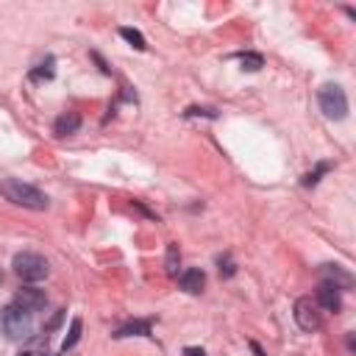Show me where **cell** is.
<instances>
[{"label":"cell","instance_id":"1","mask_svg":"<svg viewBox=\"0 0 356 356\" xmlns=\"http://www.w3.org/2000/svg\"><path fill=\"white\" fill-rule=\"evenodd\" d=\"M0 192H3L11 203H17V206L36 209V211L47 209V195H44V192H39L36 186H31V184L19 181V178H6V181L0 184Z\"/></svg>","mask_w":356,"mask_h":356},{"label":"cell","instance_id":"2","mask_svg":"<svg viewBox=\"0 0 356 356\" xmlns=\"http://www.w3.org/2000/svg\"><path fill=\"white\" fill-rule=\"evenodd\" d=\"M0 325L8 334V339H28L31 331H33V314L19 309L17 303H8L0 312Z\"/></svg>","mask_w":356,"mask_h":356},{"label":"cell","instance_id":"3","mask_svg":"<svg viewBox=\"0 0 356 356\" xmlns=\"http://www.w3.org/2000/svg\"><path fill=\"white\" fill-rule=\"evenodd\" d=\"M317 103H320V111H323L328 120H345V117H348V97H345L342 86H337V83L320 86Z\"/></svg>","mask_w":356,"mask_h":356},{"label":"cell","instance_id":"4","mask_svg":"<svg viewBox=\"0 0 356 356\" xmlns=\"http://www.w3.org/2000/svg\"><path fill=\"white\" fill-rule=\"evenodd\" d=\"M11 267H14V273H17L22 281H31V284H33V281H42V278L50 273L47 259L39 256V253H31V250L17 253L14 261H11Z\"/></svg>","mask_w":356,"mask_h":356},{"label":"cell","instance_id":"5","mask_svg":"<svg viewBox=\"0 0 356 356\" xmlns=\"http://www.w3.org/2000/svg\"><path fill=\"white\" fill-rule=\"evenodd\" d=\"M295 323H298L303 331H317V328H320L317 306H314L309 298H298V300H295Z\"/></svg>","mask_w":356,"mask_h":356},{"label":"cell","instance_id":"6","mask_svg":"<svg viewBox=\"0 0 356 356\" xmlns=\"http://www.w3.org/2000/svg\"><path fill=\"white\" fill-rule=\"evenodd\" d=\"M14 303H17L19 309H25V312L33 314V312H39V309L47 306V295H44L42 289H36V286H22V289H17Z\"/></svg>","mask_w":356,"mask_h":356},{"label":"cell","instance_id":"7","mask_svg":"<svg viewBox=\"0 0 356 356\" xmlns=\"http://www.w3.org/2000/svg\"><path fill=\"white\" fill-rule=\"evenodd\" d=\"M317 306H320V309H325V312H331V314H337V312L342 309V298H339V289H337L334 284L323 281V284L317 286Z\"/></svg>","mask_w":356,"mask_h":356},{"label":"cell","instance_id":"8","mask_svg":"<svg viewBox=\"0 0 356 356\" xmlns=\"http://www.w3.org/2000/svg\"><path fill=\"white\" fill-rule=\"evenodd\" d=\"M178 284H181L184 292L197 295V292H203V286H206V273H203L200 267H189V270H184V273L178 275Z\"/></svg>","mask_w":356,"mask_h":356},{"label":"cell","instance_id":"9","mask_svg":"<svg viewBox=\"0 0 356 356\" xmlns=\"http://www.w3.org/2000/svg\"><path fill=\"white\" fill-rule=\"evenodd\" d=\"M320 273H323V281L334 284L337 289H348V286L353 284L350 273H345V270H342L339 264H323V267H320Z\"/></svg>","mask_w":356,"mask_h":356},{"label":"cell","instance_id":"10","mask_svg":"<svg viewBox=\"0 0 356 356\" xmlns=\"http://www.w3.org/2000/svg\"><path fill=\"white\" fill-rule=\"evenodd\" d=\"M81 128V114L78 111H67V114H61L56 122H53V134L56 136H70V134H75Z\"/></svg>","mask_w":356,"mask_h":356},{"label":"cell","instance_id":"11","mask_svg":"<svg viewBox=\"0 0 356 356\" xmlns=\"http://www.w3.org/2000/svg\"><path fill=\"white\" fill-rule=\"evenodd\" d=\"M114 337H117V339H122V337H150V323H147V320H134V323L117 328Z\"/></svg>","mask_w":356,"mask_h":356},{"label":"cell","instance_id":"12","mask_svg":"<svg viewBox=\"0 0 356 356\" xmlns=\"http://www.w3.org/2000/svg\"><path fill=\"white\" fill-rule=\"evenodd\" d=\"M120 36L125 39V42H131V47H136V50H145L147 44H145V36L139 33V31H134V28H120Z\"/></svg>","mask_w":356,"mask_h":356},{"label":"cell","instance_id":"13","mask_svg":"<svg viewBox=\"0 0 356 356\" xmlns=\"http://www.w3.org/2000/svg\"><path fill=\"white\" fill-rule=\"evenodd\" d=\"M178 245H167V259H164V267H167V275H178Z\"/></svg>","mask_w":356,"mask_h":356},{"label":"cell","instance_id":"14","mask_svg":"<svg viewBox=\"0 0 356 356\" xmlns=\"http://www.w3.org/2000/svg\"><path fill=\"white\" fill-rule=\"evenodd\" d=\"M239 61H242V67H245V70H250V72H256V70H261V67H264V58H261L259 53H242V56H239Z\"/></svg>","mask_w":356,"mask_h":356},{"label":"cell","instance_id":"15","mask_svg":"<svg viewBox=\"0 0 356 356\" xmlns=\"http://www.w3.org/2000/svg\"><path fill=\"white\" fill-rule=\"evenodd\" d=\"M78 339H81V317H75V320L70 323V334H67V339H64V350H70Z\"/></svg>","mask_w":356,"mask_h":356},{"label":"cell","instance_id":"16","mask_svg":"<svg viewBox=\"0 0 356 356\" xmlns=\"http://www.w3.org/2000/svg\"><path fill=\"white\" fill-rule=\"evenodd\" d=\"M53 64H56L53 58L42 61V64H39V67L31 72V78H33V81H42V78H53Z\"/></svg>","mask_w":356,"mask_h":356},{"label":"cell","instance_id":"17","mask_svg":"<svg viewBox=\"0 0 356 356\" xmlns=\"http://www.w3.org/2000/svg\"><path fill=\"white\" fill-rule=\"evenodd\" d=\"M328 167H331V164H320V167H317V170H314V172H309V175H306V178H303V186H314V184H317V181H320V175H323V172H325V170H328Z\"/></svg>","mask_w":356,"mask_h":356},{"label":"cell","instance_id":"18","mask_svg":"<svg viewBox=\"0 0 356 356\" xmlns=\"http://www.w3.org/2000/svg\"><path fill=\"white\" fill-rule=\"evenodd\" d=\"M217 264H220V275H225V278H231V275L236 273V267L231 264V259H228V256H220V259H217Z\"/></svg>","mask_w":356,"mask_h":356},{"label":"cell","instance_id":"19","mask_svg":"<svg viewBox=\"0 0 356 356\" xmlns=\"http://www.w3.org/2000/svg\"><path fill=\"white\" fill-rule=\"evenodd\" d=\"M184 114H186V117H195V114H206V117H211V120L217 117V111H214V108H197V106H189Z\"/></svg>","mask_w":356,"mask_h":356},{"label":"cell","instance_id":"20","mask_svg":"<svg viewBox=\"0 0 356 356\" xmlns=\"http://www.w3.org/2000/svg\"><path fill=\"white\" fill-rule=\"evenodd\" d=\"M184 356H206V350H203V348H192V345H189V348H184Z\"/></svg>","mask_w":356,"mask_h":356},{"label":"cell","instance_id":"21","mask_svg":"<svg viewBox=\"0 0 356 356\" xmlns=\"http://www.w3.org/2000/svg\"><path fill=\"white\" fill-rule=\"evenodd\" d=\"M250 348H253V353H256V356H264V350H261L256 342H250Z\"/></svg>","mask_w":356,"mask_h":356},{"label":"cell","instance_id":"22","mask_svg":"<svg viewBox=\"0 0 356 356\" xmlns=\"http://www.w3.org/2000/svg\"><path fill=\"white\" fill-rule=\"evenodd\" d=\"M19 356H42V353H39V350H22Z\"/></svg>","mask_w":356,"mask_h":356},{"label":"cell","instance_id":"23","mask_svg":"<svg viewBox=\"0 0 356 356\" xmlns=\"http://www.w3.org/2000/svg\"><path fill=\"white\" fill-rule=\"evenodd\" d=\"M0 284H3V273H0Z\"/></svg>","mask_w":356,"mask_h":356}]
</instances>
